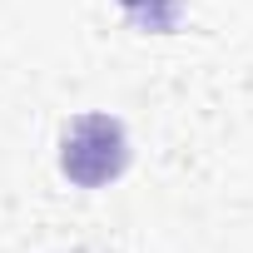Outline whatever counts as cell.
<instances>
[{
  "label": "cell",
  "mask_w": 253,
  "mask_h": 253,
  "mask_svg": "<svg viewBox=\"0 0 253 253\" xmlns=\"http://www.w3.org/2000/svg\"><path fill=\"white\" fill-rule=\"evenodd\" d=\"M124 159H129V144H124L119 119H109V114H84V119H75L70 129H65L60 169H65L75 184H84V189L109 184V179L124 169Z\"/></svg>",
  "instance_id": "6da1fadb"
}]
</instances>
